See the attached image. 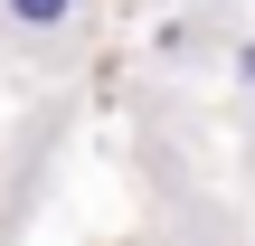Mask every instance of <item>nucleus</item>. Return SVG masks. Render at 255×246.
I'll list each match as a JSON object with an SVG mask.
<instances>
[{
	"mask_svg": "<svg viewBox=\"0 0 255 246\" xmlns=\"http://www.w3.org/2000/svg\"><path fill=\"white\" fill-rule=\"evenodd\" d=\"M237 76H246V85H255V47H246V57H237Z\"/></svg>",
	"mask_w": 255,
	"mask_h": 246,
	"instance_id": "obj_2",
	"label": "nucleus"
},
{
	"mask_svg": "<svg viewBox=\"0 0 255 246\" xmlns=\"http://www.w3.org/2000/svg\"><path fill=\"white\" fill-rule=\"evenodd\" d=\"M66 9H76V0H9V19H19V28H57Z\"/></svg>",
	"mask_w": 255,
	"mask_h": 246,
	"instance_id": "obj_1",
	"label": "nucleus"
}]
</instances>
